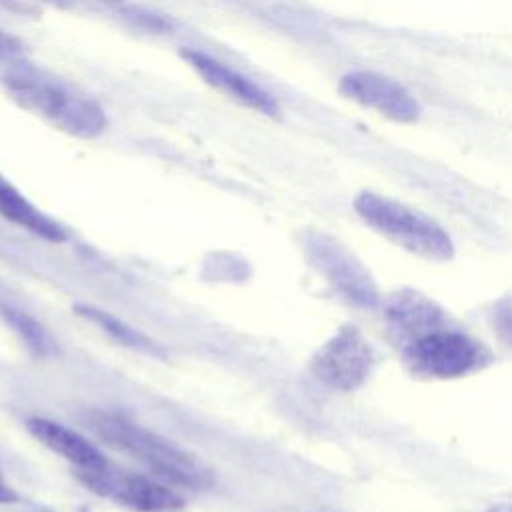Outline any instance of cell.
<instances>
[{"label":"cell","instance_id":"6da1fadb","mask_svg":"<svg viewBox=\"0 0 512 512\" xmlns=\"http://www.w3.org/2000/svg\"><path fill=\"white\" fill-rule=\"evenodd\" d=\"M2 82L14 102L66 134L96 138L108 124L104 108L94 98L42 68L14 66Z\"/></svg>","mask_w":512,"mask_h":512},{"label":"cell","instance_id":"7a4b0ae2","mask_svg":"<svg viewBox=\"0 0 512 512\" xmlns=\"http://www.w3.org/2000/svg\"><path fill=\"white\" fill-rule=\"evenodd\" d=\"M88 426L110 446L130 454L156 476L184 486V488H206L212 484L210 470L194 458V454L182 450L160 434L138 426L136 422L108 412H92Z\"/></svg>","mask_w":512,"mask_h":512},{"label":"cell","instance_id":"3957f363","mask_svg":"<svg viewBox=\"0 0 512 512\" xmlns=\"http://www.w3.org/2000/svg\"><path fill=\"white\" fill-rule=\"evenodd\" d=\"M354 208L370 228L416 256L444 262L454 254L448 232L430 216L406 204L376 192H360Z\"/></svg>","mask_w":512,"mask_h":512},{"label":"cell","instance_id":"277c9868","mask_svg":"<svg viewBox=\"0 0 512 512\" xmlns=\"http://www.w3.org/2000/svg\"><path fill=\"white\" fill-rule=\"evenodd\" d=\"M408 368L426 378H458L480 368L482 346L454 330H432L404 348Z\"/></svg>","mask_w":512,"mask_h":512},{"label":"cell","instance_id":"5b68a950","mask_svg":"<svg viewBox=\"0 0 512 512\" xmlns=\"http://www.w3.org/2000/svg\"><path fill=\"white\" fill-rule=\"evenodd\" d=\"M78 478L92 492L130 510L170 512L182 506V498L160 482L140 474L114 470L108 466V462L98 468L78 470Z\"/></svg>","mask_w":512,"mask_h":512},{"label":"cell","instance_id":"8992f818","mask_svg":"<svg viewBox=\"0 0 512 512\" xmlns=\"http://www.w3.org/2000/svg\"><path fill=\"white\" fill-rule=\"evenodd\" d=\"M372 348L356 326L340 328L312 358L314 376L328 388L350 392L372 370Z\"/></svg>","mask_w":512,"mask_h":512},{"label":"cell","instance_id":"52a82bcc","mask_svg":"<svg viewBox=\"0 0 512 512\" xmlns=\"http://www.w3.org/2000/svg\"><path fill=\"white\" fill-rule=\"evenodd\" d=\"M338 90L344 98L370 108L392 122L410 124L420 116L418 100L400 82L380 72H346L338 82Z\"/></svg>","mask_w":512,"mask_h":512},{"label":"cell","instance_id":"ba28073f","mask_svg":"<svg viewBox=\"0 0 512 512\" xmlns=\"http://www.w3.org/2000/svg\"><path fill=\"white\" fill-rule=\"evenodd\" d=\"M180 56L190 64V68L196 70V74L206 84H210L218 92L228 94L236 102H240L264 116L272 118V116L280 114V104L272 94H268L262 86H258L244 74L222 64L220 60H216L200 50H194V48H184L180 52Z\"/></svg>","mask_w":512,"mask_h":512},{"label":"cell","instance_id":"9c48e42d","mask_svg":"<svg viewBox=\"0 0 512 512\" xmlns=\"http://www.w3.org/2000/svg\"><path fill=\"white\" fill-rule=\"evenodd\" d=\"M310 250L318 270L350 302H356L362 306L376 304L378 292L372 278L338 242L320 234L310 242Z\"/></svg>","mask_w":512,"mask_h":512},{"label":"cell","instance_id":"30bf717a","mask_svg":"<svg viewBox=\"0 0 512 512\" xmlns=\"http://www.w3.org/2000/svg\"><path fill=\"white\" fill-rule=\"evenodd\" d=\"M26 428L40 444L72 462L78 470L98 468L106 464L104 454L88 438L60 422L36 416L26 420Z\"/></svg>","mask_w":512,"mask_h":512},{"label":"cell","instance_id":"8fae6325","mask_svg":"<svg viewBox=\"0 0 512 512\" xmlns=\"http://www.w3.org/2000/svg\"><path fill=\"white\" fill-rule=\"evenodd\" d=\"M0 216L14 222L20 228L30 230L32 234L50 240V242H64L66 230L36 208L12 182L0 176Z\"/></svg>","mask_w":512,"mask_h":512},{"label":"cell","instance_id":"7c38bea8","mask_svg":"<svg viewBox=\"0 0 512 512\" xmlns=\"http://www.w3.org/2000/svg\"><path fill=\"white\" fill-rule=\"evenodd\" d=\"M386 316L400 338H410V342L436 330L440 324V310L416 292L396 294L386 306Z\"/></svg>","mask_w":512,"mask_h":512},{"label":"cell","instance_id":"4fadbf2b","mask_svg":"<svg viewBox=\"0 0 512 512\" xmlns=\"http://www.w3.org/2000/svg\"><path fill=\"white\" fill-rule=\"evenodd\" d=\"M0 316L6 320V324L12 326V330L20 336V340L26 344V348L38 356V358H48L56 352V342L50 336V332L28 312L0 302Z\"/></svg>","mask_w":512,"mask_h":512},{"label":"cell","instance_id":"5bb4252c","mask_svg":"<svg viewBox=\"0 0 512 512\" xmlns=\"http://www.w3.org/2000/svg\"><path fill=\"white\" fill-rule=\"evenodd\" d=\"M76 314L90 320L92 324L100 326L106 334H110L112 338H116L118 342H122L124 346H130V348H136L140 352H146V354H154V356H162V350L158 348L156 342H152L148 336L140 334L136 328L124 324L122 320H118L116 316L100 310V308H94V306H86V304H78L76 306Z\"/></svg>","mask_w":512,"mask_h":512},{"label":"cell","instance_id":"9a60e30c","mask_svg":"<svg viewBox=\"0 0 512 512\" xmlns=\"http://www.w3.org/2000/svg\"><path fill=\"white\" fill-rule=\"evenodd\" d=\"M16 500H18L16 490L8 482H4V478L0 476V504H12Z\"/></svg>","mask_w":512,"mask_h":512},{"label":"cell","instance_id":"2e32d148","mask_svg":"<svg viewBox=\"0 0 512 512\" xmlns=\"http://www.w3.org/2000/svg\"><path fill=\"white\" fill-rule=\"evenodd\" d=\"M490 512H508V506H500V508H494Z\"/></svg>","mask_w":512,"mask_h":512},{"label":"cell","instance_id":"e0dca14e","mask_svg":"<svg viewBox=\"0 0 512 512\" xmlns=\"http://www.w3.org/2000/svg\"><path fill=\"white\" fill-rule=\"evenodd\" d=\"M48 2H68V0H48Z\"/></svg>","mask_w":512,"mask_h":512},{"label":"cell","instance_id":"ac0fdd59","mask_svg":"<svg viewBox=\"0 0 512 512\" xmlns=\"http://www.w3.org/2000/svg\"><path fill=\"white\" fill-rule=\"evenodd\" d=\"M0 476H2V466H0Z\"/></svg>","mask_w":512,"mask_h":512}]
</instances>
